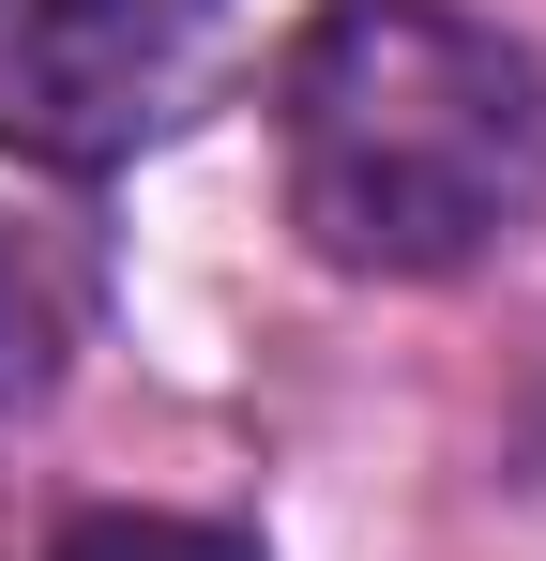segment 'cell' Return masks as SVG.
Segmentation results:
<instances>
[{
    "label": "cell",
    "instance_id": "obj_1",
    "mask_svg": "<svg viewBox=\"0 0 546 561\" xmlns=\"http://www.w3.org/2000/svg\"><path fill=\"white\" fill-rule=\"evenodd\" d=\"M273 168L334 274H470L546 213V77L470 0H319L273 61Z\"/></svg>",
    "mask_w": 546,
    "mask_h": 561
},
{
    "label": "cell",
    "instance_id": "obj_2",
    "mask_svg": "<svg viewBox=\"0 0 546 561\" xmlns=\"http://www.w3.org/2000/svg\"><path fill=\"white\" fill-rule=\"evenodd\" d=\"M228 61V0H0V152L122 168Z\"/></svg>",
    "mask_w": 546,
    "mask_h": 561
},
{
    "label": "cell",
    "instance_id": "obj_3",
    "mask_svg": "<svg viewBox=\"0 0 546 561\" xmlns=\"http://www.w3.org/2000/svg\"><path fill=\"white\" fill-rule=\"evenodd\" d=\"M46 561H259V547L213 531V516H77Z\"/></svg>",
    "mask_w": 546,
    "mask_h": 561
},
{
    "label": "cell",
    "instance_id": "obj_4",
    "mask_svg": "<svg viewBox=\"0 0 546 561\" xmlns=\"http://www.w3.org/2000/svg\"><path fill=\"white\" fill-rule=\"evenodd\" d=\"M46 365H61V304L31 288V259H0V410L46 394Z\"/></svg>",
    "mask_w": 546,
    "mask_h": 561
}]
</instances>
